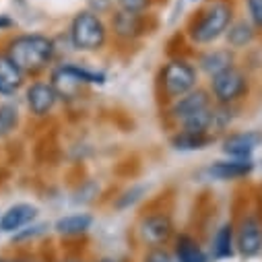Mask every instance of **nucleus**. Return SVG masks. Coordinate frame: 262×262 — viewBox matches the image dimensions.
<instances>
[{
	"label": "nucleus",
	"instance_id": "obj_29",
	"mask_svg": "<svg viewBox=\"0 0 262 262\" xmlns=\"http://www.w3.org/2000/svg\"><path fill=\"white\" fill-rule=\"evenodd\" d=\"M67 262H79V260H67Z\"/></svg>",
	"mask_w": 262,
	"mask_h": 262
},
{
	"label": "nucleus",
	"instance_id": "obj_6",
	"mask_svg": "<svg viewBox=\"0 0 262 262\" xmlns=\"http://www.w3.org/2000/svg\"><path fill=\"white\" fill-rule=\"evenodd\" d=\"M211 91L219 105H231L248 93V79L239 69L231 67L211 79Z\"/></svg>",
	"mask_w": 262,
	"mask_h": 262
},
{
	"label": "nucleus",
	"instance_id": "obj_10",
	"mask_svg": "<svg viewBox=\"0 0 262 262\" xmlns=\"http://www.w3.org/2000/svg\"><path fill=\"white\" fill-rule=\"evenodd\" d=\"M171 231H173V223L163 213L149 215L141 223V237L149 246H161V244H165L169 239Z\"/></svg>",
	"mask_w": 262,
	"mask_h": 262
},
{
	"label": "nucleus",
	"instance_id": "obj_5",
	"mask_svg": "<svg viewBox=\"0 0 262 262\" xmlns=\"http://www.w3.org/2000/svg\"><path fill=\"white\" fill-rule=\"evenodd\" d=\"M105 77L101 73H93L87 69H79V67H71V64H62V67L54 69L52 73V87L56 89L58 97H67V99H75L79 95V91L83 89V85L91 83H103Z\"/></svg>",
	"mask_w": 262,
	"mask_h": 262
},
{
	"label": "nucleus",
	"instance_id": "obj_21",
	"mask_svg": "<svg viewBox=\"0 0 262 262\" xmlns=\"http://www.w3.org/2000/svg\"><path fill=\"white\" fill-rule=\"evenodd\" d=\"M213 250H215L217 258H231L233 256V225L231 223H225L219 227V231L215 235Z\"/></svg>",
	"mask_w": 262,
	"mask_h": 262
},
{
	"label": "nucleus",
	"instance_id": "obj_20",
	"mask_svg": "<svg viewBox=\"0 0 262 262\" xmlns=\"http://www.w3.org/2000/svg\"><path fill=\"white\" fill-rule=\"evenodd\" d=\"M211 143L209 135H196V133H186V130H180L178 135L171 137V145L178 151H199L205 149Z\"/></svg>",
	"mask_w": 262,
	"mask_h": 262
},
{
	"label": "nucleus",
	"instance_id": "obj_26",
	"mask_svg": "<svg viewBox=\"0 0 262 262\" xmlns=\"http://www.w3.org/2000/svg\"><path fill=\"white\" fill-rule=\"evenodd\" d=\"M46 231V225H27L25 229H21V231H17V235H15V239H29V237H37V235H41Z\"/></svg>",
	"mask_w": 262,
	"mask_h": 262
},
{
	"label": "nucleus",
	"instance_id": "obj_7",
	"mask_svg": "<svg viewBox=\"0 0 262 262\" xmlns=\"http://www.w3.org/2000/svg\"><path fill=\"white\" fill-rule=\"evenodd\" d=\"M235 244L242 256L252 258L262 250V221L256 215H246L237 227Z\"/></svg>",
	"mask_w": 262,
	"mask_h": 262
},
{
	"label": "nucleus",
	"instance_id": "obj_12",
	"mask_svg": "<svg viewBox=\"0 0 262 262\" xmlns=\"http://www.w3.org/2000/svg\"><path fill=\"white\" fill-rule=\"evenodd\" d=\"M260 137L256 133H235L223 141V153L231 159H250Z\"/></svg>",
	"mask_w": 262,
	"mask_h": 262
},
{
	"label": "nucleus",
	"instance_id": "obj_4",
	"mask_svg": "<svg viewBox=\"0 0 262 262\" xmlns=\"http://www.w3.org/2000/svg\"><path fill=\"white\" fill-rule=\"evenodd\" d=\"M196 81H199V73L186 60H171L161 71V91L171 101L194 91Z\"/></svg>",
	"mask_w": 262,
	"mask_h": 262
},
{
	"label": "nucleus",
	"instance_id": "obj_19",
	"mask_svg": "<svg viewBox=\"0 0 262 262\" xmlns=\"http://www.w3.org/2000/svg\"><path fill=\"white\" fill-rule=\"evenodd\" d=\"M176 262H209V258L190 235H180L176 242Z\"/></svg>",
	"mask_w": 262,
	"mask_h": 262
},
{
	"label": "nucleus",
	"instance_id": "obj_1",
	"mask_svg": "<svg viewBox=\"0 0 262 262\" xmlns=\"http://www.w3.org/2000/svg\"><path fill=\"white\" fill-rule=\"evenodd\" d=\"M5 54L27 75V73H39L48 67L56 54V46L48 35L23 33L9 41Z\"/></svg>",
	"mask_w": 262,
	"mask_h": 262
},
{
	"label": "nucleus",
	"instance_id": "obj_27",
	"mask_svg": "<svg viewBox=\"0 0 262 262\" xmlns=\"http://www.w3.org/2000/svg\"><path fill=\"white\" fill-rule=\"evenodd\" d=\"M11 25H13V21H11V19L0 17V29H7V27H11Z\"/></svg>",
	"mask_w": 262,
	"mask_h": 262
},
{
	"label": "nucleus",
	"instance_id": "obj_3",
	"mask_svg": "<svg viewBox=\"0 0 262 262\" xmlns=\"http://www.w3.org/2000/svg\"><path fill=\"white\" fill-rule=\"evenodd\" d=\"M71 41L77 50L95 52L101 50L107 39V27L101 17L93 11H81L75 15L71 23Z\"/></svg>",
	"mask_w": 262,
	"mask_h": 262
},
{
	"label": "nucleus",
	"instance_id": "obj_25",
	"mask_svg": "<svg viewBox=\"0 0 262 262\" xmlns=\"http://www.w3.org/2000/svg\"><path fill=\"white\" fill-rule=\"evenodd\" d=\"M145 262H176V256H171L161 248H155L145 256Z\"/></svg>",
	"mask_w": 262,
	"mask_h": 262
},
{
	"label": "nucleus",
	"instance_id": "obj_24",
	"mask_svg": "<svg viewBox=\"0 0 262 262\" xmlns=\"http://www.w3.org/2000/svg\"><path fill=\"white\" fill-rule=\"evenodd\" d=\"M246 7H248L250 23L256 29H262V0H246Z\"/></svg>",
	"mask_w": 262,
	"mask_h": 262
},
{
	"label": "nucleus",
	"instance_id": "obj_17",
	"mask_svg": "<svg viewBox=\"0 0 262 262\" xmlns=\"http://www.w3.org/2000/svg\"><path fill=\"white\" fill-rule=\"evenodd\" d=\"M93 225V217L87 213H77V215H67L56 221L54 229L60 235H81L85 231H89Z\"/></svg>",
	"mask_w": 262,
	"mask_h": 262
},
{
	"label": "nucleus",
	"instance_id": "obj_15",
	"mask_svg": "<svg viewBox=\"0 0 262 262\" xmlns=\"http://www.w3.org/2000/svg\"><path fill=\"white\" fill-rule=\"evenodd\" d=\"M254 169V163L252 159H225V161H215L211 167H209V173L217 180H239L244 176H248L250 171Z\"/></svg>",
	"mask_w": 262,
	"mask_h": 262
},
{
	"label": "nucleus",
	"instance_id": "obj_11",
	"mask_svg": "<svg viewBox=\"0 0 262 262\" xmlns=\"http://www.w3.org/2000/svg\"><path fill=\"white\" fill-rule=\"evenodd\" d=\"M35 217H37V209L33 205H27V203L13 205L11 209H7L3 215H0V231L17 233L23 227H27Z\"/></svg>",
	"mask_w": 262,
	"mask_h": 262
},
{
	"label": "nucleus",
	"instance_id": "obj_16",
	"mask_svg": "<svg viewBox=\"0 0 262 262\" xmlns=\"http://www.w3.org/2000/svg\"><path fill=\"white\" fill-rule=\"evenodd\" d=\"M199 64H201V69L213 79L215 75L233 67V54L229 50H209L201 56Z\"/></svg>",
	"mask_w": 262,
	"mask_h": 262
},
{
	"label": "nucleus",
	"instance_id": "obj_8",
	"mask_svg": "<svg viewBox=\"0 0 262 262\" xmlns=\"http://www.w3.org/2000/svg\"><path fill=\"white\" fill-rule=\"evenodd\" d=\"M58 93L56 89L52 87V83H46V81H35L27 87V93H25V101H27V107L33 116L37 118H43L48 116L54 105L58 103Z\"/></svg>",
	"mask_w": 262,
	"mask_h": 262
},
{
	"label": "nucleus",
	"instance_id": "obj_22",
	"mask_svg": "<svg viewBox=\"0 0 262 262\" xmlns=\"http://www.w3.org/2000/svg\"><path fill=\"white\" fill-rule=\"evenodd\" d=\"M19 126V110L15 103H0V139L11 137Z\"/></svg>",
	"mask_w": 262,
	"mask_h": 262
},
{
	"label": "nucleus",
	"instance_id": "obj_28",
	"mask_svg": "<svg viewBox=\"0 0 262 262\" xmlns=\"http://www.w3.org/2000/svg\"><path fill=\"white\" fill-rule=\"evenodd\" d=\"M99 262H116V260H112V258H103V260H99Z\"/></svg>",
	"mask_w": 262,
	"mask_h": 262
},
{
	"label": "nucleus",
	"instance_id": "obj_14",
	"mask_svg": "<svg viewBox=\"0 0 262 262\" xmlns=\"http://www.w3.org/2000/svg\"><path fill=\"white\" fill-rule=\"evenodd\" d=\"M25 73L7 56L0 54V95H13L21 89Z\"/></svg>",
	"mask_w": 262,
	"mask_h": 262
},
{
	"label": "nucleus",
	"instance_id": "obj_9",
	"mask_svg": "<svg viewBox=\"0 0 262 262\" xmlns=\"http://www.w3.org/2000/svg\"><path fill=\"white\" fill-rule=\"evenodd\" d=\"M211 99H213V97H211L205 89H194V91H190L188 95L176 99V101L171 103V107H169V114H171V118H173L176 122L182 124V122L188 120L190 116H194V114H199V112L211 107V105H213Z\"/></svg>",
	"mask_w": 262,
	"mask_h": 262
},
{
	"label": "nucleus",
	"instance_id": "obj_18",
	"mask_svg": "<svg viewBox=\"0 0 262 262\" xmlns=\"http://www.w3.org/2000/svg\"><path fill=\"white\" fill-rule=\"evenodd\" d=\"M225 37H227L229 48L242 50V48H246V46H250V43L254 41V37H256V27H254L250 21H244V19H242V21H233V23L229 25Z\"/></svg>",
	"mask_w": 262,
	"mask_h": 262
},
{
	"label": "nucleus",
	"instance_id": "obj_23",
	"mask_svg": "<svg viewBox=\"0 0 262 262\" xmlns=\"http://www.w3.org/2000/svg\"><path fill=\"white\" fill-rule=\"evenodd\" d=\"M151 5V0H118V7L120 11H126V13H137V15H143Z\"/></svg>",
	"mask_w": 262,
	"mask_h": 262
},
{
	"label": "nucleus",
	"instance_id": "obj_2",
	"mask_svg": "<svg viewBox=\"0 0 262 262\" xmlns=\"http://www.w3.org/2000/svg\"><path fill=\"white\" fill-rule=\"evenodd\" d=\"M233 23V9L227 0H213L209 3L190 25V37L196 43H213L227 33Z\"/></svg>",
	"mask_w": 262,
	"mask_h": 262
},
{
	"label": "nucleus",
	"instance_id": "obj_13",
	"mask_svg": "<svg viewBox=\"0 0 262 262\" xmlns=\"http://www.w3.org/2000/svg\"><path fill=\"white\" fill-rule=\"evenodd\" d=\"M143 15H137V13H126V11H118L112 19V27H114V33L124 39V41H130V39H137L139 35H143Z\"/></svg>",
	"mask_w": 262,
	"mask_h": 262
}]
</instances>
